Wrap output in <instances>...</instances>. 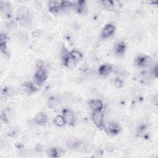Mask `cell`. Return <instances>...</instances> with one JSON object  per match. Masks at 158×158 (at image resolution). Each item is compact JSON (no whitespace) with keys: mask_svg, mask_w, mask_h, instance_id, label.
Wrapping results in <instances>:
<instances>
[{"mask_svg":"<svg viewBox=\"0 0 158 158\" xmlns=\"http://www.w3.org/2000/svg\"><path fill=\"white\" fill-rule=\"evenodd\" d=\"M92 119L93 122L97 126L100 127L103 124V114L101 110L94 111L92 114Z\"/></svg>","mask_w":158,"mask_h":158,"instance_id":"1","label":"cell"},{"mask_svg":"<svg viewBox=\"0 0 158 158\" xmlns=\"http://www.w3.org/2000/svg\"><path fill=\"white\" fill-rule=\"evenodd\" d=\"M106 129L110 134L115 135L118 133L120 131V127L119 125L114 122H109L108 123Z\"/></svg>","mask_w":158,"mask_h":158,"instance_id":"2","label":"cell"},{"mask_svg":"<svg viewBox=\"0 0 158 158\" xmlns=\"http://www.w3.org/2000/svg\"><path fill=\"white\" fill-rule=\"evenodd\" d=\"M63 117L65 120V122L72 124L74 122L75 116L74 114L70 110H66L64 112Z\"/></svg>","mask_w":158,"mask_h":158,"instance_id":"3","label":"cell"},{"mask_svg":"<svg viewBox=\"0 0 158 158\" xmlns=\"http://www.w3.org/2000/svg\"><path fill=\"white\" fill-rule=\"evenodd\" d=\"M35 78L36 81L38 83H42L43 81L46 80L47 78V74L45 70H43L42 69H38V71L36 72L35 75Z\"/></svg>","mask_w":158,"mask_h":158,"instance_id":"4","label":"cell"},{"mask_svg":"<svg viewBox=\"0 0 158 158\" xmlns=\"http://www.w3.org/2000/svg\"><path fill=\"white\" fill-rule=\"evenodd\" d=\"M112 71V67L109 65H104L99 69V74L102 76H107L111 74Z\"/></svg>","mask_w":158,"mask_h":158,"instance_id":"5","label":"cell"},{"mask_svg":"<svg viewBox=\"0 0 158 158\" xmlns=\"http://www.w3.org/2000/svg\"><path fill=\"white\" fill-rule=\"evenodd\" d=\"M114 30L115 28L114 26L112 25V24H108V25L105 26L103 30V36L104 37H108V36L114 33Z\"/></svg>","mask_w":158,"mask_h":158,"instance_id":"6","label":"cell"},{"mask_svg":"<svg viewBox=\"0 0 158 158\" xmlns=\"http://www.w3.org/2000/svg\"><path fill=\"white\" fill-rule=\"evenodd\" d=\"M90 106L94 111L101 110L103 108V103L100 100H92L90 103Z\"/></svg>","mask_w":158,"mask_h":158,"instance_id":"7","label":"cell"},{"mask_svg":"<svg viewBox=\"0 0 158 158\" xmlns=\"http://www.w3.org/2000/svg\"><path fill=\"white\" fill-rule=\"evenodd\" d=\"M35 121L36 123L39 124H45L47 121V117L46 114H44V113L39 112L36 115L35 117Z\"/></svg>","mask_w":158,"mask_h":158,"instance_id":"8","label":"cell"},{"mask_svg":"<svg viewBox=\"0 0 158 158\" xmlns=\"http://www.w3.org/2000/svg\"><path fill=\"white\" fill-rule=\"evenodd\" d=\"M17 15L21 19H27L29 17V11L25 7H20L17 9Z\"/></svg>","mask_w":158,"mask_h":158,"instance_id":"9","label":"cell"},{"mask_svg":"<svg viewBox=\"0 0 158 158\" xmlns=\"http://www.w3.org/2000/svg\"><path fill=\"white\" fill-rule=\"evenodd\" d=\"M63 6V1H51L48 3V6L51 10H58L60 7Z\"/></svg>","mask_w":158,"mask_h":158,"instance_id":"10","label":"cell"},{"mask_svg":"<svg viewBox=\"0 0 158 158\" xmlns=\"http://www.w3.org/2000/svg\"><path fill=\"white\" fill-rule=\"evenodd\" d=\"M71 57L74 59L75 61H78L80 60L82 57V55L81 54V52H79L77 50H73L71 52Z\"/></svg>","mask_w":158,"mask_h":158,"instance_id":"11","label":"cell"},{"mask_svg":"<svg viewBox=\"0 0 158 158\" xmlns=\"http://www.w3.org/2000/svg\"><path fill=\"white\" fill-rule=\"evenodd\" d=\"M54 122L56 125H58V126H59V127L63 126V125H64V124L66 123V122H65V120L64 119V117H62V116H57L56 117V118L54 119Z\"/></svg>","mask_w":158,"mask_h":158,"instance_id":"12","label":"cell"},{"mask_svg":"<svg viewBox=\"0 0 158 158\" xmlns=\"http://www.w3.org/2000/svg\"><path fill=\"white\" fill-rule=\"evenodd\" d=\"M65 62H66V64L67 65V67L71 68V69L74 68L75 66L76 61L74 59H72L71 56L70 57L67 58L66 60H65Z\"/></svg>","mask_w":158,"mask_h":158,"instance_id":"13","label":"cell"},{"mask_svg":"<svg viewBox=\"0 0 158 158\" xmlns=\"http://www.w3.org/2000/svg\"><path fill=\"white\" fill-rule=\"evenodd\" d=\"M125 49V45L123 43H119L116 47V52L117 54H122Z\"/></svg>","mask_w":158,"mask_h":158,"instance_id":"14","label":"cell"},{"mask_svg":"<svg viewBox=\"0 0 158 158\" xmlns=\"http://www.w3.org/2000/svg\"><path fill=\"white\" fill-rule=\"evenodd\" d=\"M6 27L8 30H14L17 29V23L14 22V21H10L9 22H7L6 25Z\"/></svg>","mask_w":158,"mask_h":158,"instance_id":"15","label":"cell"},{"mask_svg":"<svg viewBox=\"0 0 158 158\" xmlns=\"http://www.w3.org/2000/svg\"><path fill=\"white\" fill-rule=\"evenodd\" d=\"M102 5H103V6L108 9H113L112 1H103Z\"/></svg>","mask_w":158,"mask_h":158,"instance_id":"16","label":"cell"},{"mask_svg":"<svg viewBox=\"0 0 158 158\" xmlns=\"http://www.w3.org/2000/svg\"><path fill=\"white\" fill-rule=\"evenodd\" d=\"M15 90L14 88H9L8 90H7V94L9 95V96H13L15 94Z\"/></svg>","mask_w":158,"mask_h":158,"instance_id":"17","label":"cell"},{"mask_svg":"<svg viewBox=\"0 0 158 158\" xmlns=\"http://www.w3.org/2000/svg\"><path fill=\"white\" fill-rule=\"evenodd\" d=\"M40 35H41V33H40V32L38 30H36L32 33V36H33L34 38H38L40 37Z\"/></svg>","mask_w":158,"mask_h":158,"instance_id":"18","label":"cell"},{"mask_svg":"<svg viewBox=\"0 0 158 158\" xmlns=\"http://www.w3.org/2000/svg\"><path fill=\"white\" fill-rule=\"evenodd\" d=\"M114 85H115V86L117 88H119L121 86H122V82H121V81L119 79H117L114 81Z\"/></svg>","mask_w":158,"mask_h":158,"instance_id":"19","label":"cell"},{"mask_svg":"<svg viewBox=\"0 0 158 158\" xmlns=\"http://www.w3.org/2000/svg\"><path fill=\"white\" fill-rule=\"evenodd\" d=\"M36 65L39 69H42V67L43 66V63L41 60H38L36 63Z\"/></svg>","mask_w":158,"mask_h":158,"instance_id":"20","label":"cell"}]
</instances>
